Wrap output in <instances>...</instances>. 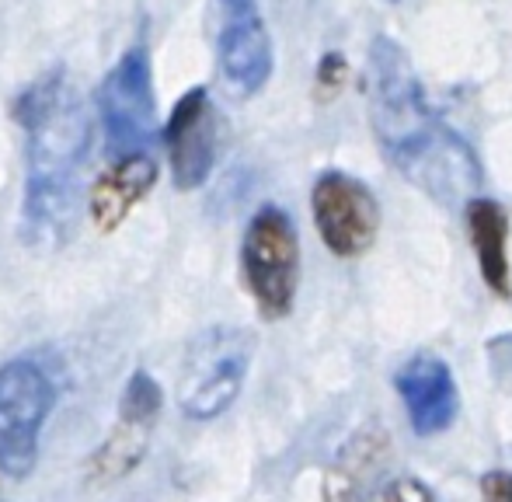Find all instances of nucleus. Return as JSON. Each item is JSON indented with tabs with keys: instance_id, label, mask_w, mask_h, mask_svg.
<instances>
[{
	"instance_id": "f257e3e1",
	"label": "nucleus",
	"mask_w": 512,
	"mask_h": 502,
	"mask_svg": "<svg viewBox=\"0 0 512 502\" xmlns=\"http://www.w3.org/2000/svg\"><path fill=\"white\" fill-rule=\"evenodd\" d=\"M366 105L384 157L429 192L436 203H471L481 185V161L471 143L432 109L408 49L377 35L366 60Z\"/></svg>"
},
{
	"instance_id": "f03ea898",
	"label": "nucleus",
	"mask_w": 512,
	"mask_h": 502,
	"mask_svg": "<svg viewBox=\"0 0 512 502\" xmlns=\"http://www.w3.org/2000/svg\"><path fill=\"white\" fill-rule=\"evenodd\" d=\"M14 123L25 129L28 231L56 241L74 224L81 196V168L91 143L88 105L67 70L56 67L21 88Z\"/></svg>"
},
{
	"instance_id": "7ed1b4c3",
	"label": "nucleus",
	"mask_w": 512,
	"mask_h": 502,
	"mask_svg": "<svg viewBox=\"0 0 512 502\" xmlns=\"http://www.w3.org/2000/svg\"><path fill=\"white\" fill-rule=\"evenodd\" d=\"M241 269L262 318L276 321L293 311L300 286V238L279 206H262L241 241Z\"/></svg>"
},
{
	"instance_id": "20e7f679",
	"label": "nucleus",
	"mask_w": 512,
	"mask_h": 502,
	"mask_svg": "<svg viewBox=\"0 0 512 502\" xmlns=\"http://www.w3.org/2000/svg\"><path fill=\"white\" fill-rule=\"evenodd\" d=\"M56 405V387L32 360L0 367V475L25 478L39 454V429Z\"/></svg>"
},
{
	"instance_id": "39448f33",
	"label": "nucleus",
	"mask_w": 512,
	"mask_h": 502,
	"mask_svg": "<svg viewBox=\"0 0 512 502\" xmlns=\"http://www.w3.org/2000/svg\"><path fill=\"white\" fill-rule=\"evenodd\" d=\"M98 119L115 157L140 154L154 140V77H150V56L143 49L122 53V60L105 74L98 88Z\"/></svg>"
},
{
	"instance_id": "423d86ee",
	"label": "nucleus",
	"mask_w": 512,
	"mask_h": 502,
	"mask_svg": "<svg viewBox=\"0 0 512 502\" xmlns=\"http://www.w3.org/2000/svg\"><path fill=\"white\" fill-rule=\"evenodd\" d=\"M310 213L331 255L359 258L380 231V203L366 182L345 171H324L310 189Z\"/></svg>"
},
{
	"instance_id": "0eeeda50",
	"label": "nucleus",
	"mask_w": 512,
	"mask_h": 502,
	"mask_svg": "<svg viewBox=\"0 0 512 502\" xmlns=\"http://www.w3.org/2000/svg\"><path fill=\"white\" fill-rule=\"evenodd\" d=\"M216 60L237 95H255L272 74V39L258 0H216Z\"/></svg>"
},
{
	"instance_id": "6e6552de",
	"label": "nucleus",
	"mask_w": 512,
	"mask_h": 502,
	"mask_svg": "<svg viewBox=\"0 0 512 502\" xmlns=\"http://www.w3.org/2000/svg\"><path fill=\"white\" fill-rule=\"evenodd\" d=\"M164 143H168L175 189L192 192L213 175L216 154H220V112L206 88H192L189 95L178 98L164 126Z\"/></svg>"
},
{
	"instance_id": "1a4fd4ad",
	"label": "nucleus",
	"mask_w": 512,
	"mask_h": 502,
	"mask_svg": "<svg viewBox=\"0 0 512 502\" xmlns=\"http://www.w3.org/2000/svg\"><path fill=\"white\" fill-rule=\"evenodd\" d=\"M192 374L196 384L185 387L182 412L192 419H216L227 412L248 374V335L230 332V339L223 335L203 339L192 356Z\"/></svg>"
},
{
	"instance_id": "9d476101",
	"label": "nucleus",
	"mask_w": 512,
	"mask_h": 502,
	"mask_svg": "<svg viewBox=\"0 0 512 502\" xmlns=\"http://www.w3.org/2000/svg\"><path fill=\"white\" fill-rule=\"evenodd\" d=\"M398 394L408 408L411 429L418 436H436L457 419V380H453L450 367L439 356H415L401 367V374L394 377Z\"/></svg>"
},
{
	"instance_id": "9b49d317",
	"label": "nucleus",
	"mask_w": 512,
	"mask_h": 502,
	"mask_svg": "<svg viewBox=\"0 0 512 502\" xmlns=\"http://www.w3.org/2000/svg\"><path fill=\"white\" fill-rule=\"evenodd\" d=\"M157 182V164L154 157L140 154H126V157H115V164L105 171L102 178L95 182L88 199V210L91 220L102 234H112L129 213L140 206V199L154 189Z\"/></svg>"
},
{
	"instance_id": "f8f14e48",
	"label": "nucleus",
	"mask_w": 512,
	"mask_h": 502,
	"mask_svg": "<svg viewBox=\"0 0 512 502\" xmlns=\"http://www.w3.org/2000/svg\"><path fill=\"white\" fill-rule=\"evenodd\" d=\"M467 234H471L478 269L499 297H509V217L495 199L474 196L467 203Z\"/></svg>"
},
{
	"instance_id": "ddd939ff",
	"label": "nucleus",
	"mask_w": 512,
	"mask_h": 502,
	"mask_svg": "<svg viewBox=\"0 0 512 502\" xmlns=\"http://www.w3.org/2000/svg\"><path fill=\"white\" fill-rule=\"evenodd\" d=\"M154 426H140V422H126L119 419L115 433L102 443L95 457H91V478L95 482H115V478L129 475L136 464L147 454V436Z\"/></svg>"
},
{
	"instance_id": "4468645a",
	"label": "nucleus",
	"mask_w": 512,
	"mask_h": 502,
	"mask_svg": "<svg viewBox=\"0 0 512 502\" xmlns=\"http://www.w3.org/2000/svg\"><path fill=\"white\" fill-rule=\"evenodd\" d=\"M161 387L154 384V377L147 370H136L129 377L126 391H122V401H119V419L126 422H140V426H154V419L161 415Z\"/></svg>"
},
{
	"instance_id": "2eb2a0df",
	"label": "nucleus",
	"mask_w": 512,
	"mask_h": 502,
	"mask_svg": "<svg viewBox=\"0 0 512 502\" xmlns=\"http://www.w3.org/2000/svg\"><path fill=\"white\" fill-rule=\"evenodd\" d=\"M370 502H436V496L415 475H398V478H387Z\"/></svg>"
},
{
	"instance_id": "dca6fc26",
	"label": "nucleus",
	"mask_w": 512,
	"mask_h": 502,
	"mask_svg": "<svg viewBox=\"0 0 512 502\" xmlns=\"http://www.w3.org/2000/svg\"><path fill=\"white\" fill-rule=\"evenodd\" d=\"M488 363H492L495 384L512 394V335H499L495 342H488Z\"/></svg>"
},
{
	"instance_id": "f3484780",
	"label": "nucleus",
	"mask_w": 512,
	"mask_h": 502,
	"mask_svg": "<svg viewBox=\"0 0 512 502\" xmlns=\"http://www.w3.org/2000/svg\"><path fill=\"white\" fill-rule=\"evenodd\" d=\"M481 502H512L509 471H488V475H481Z\"/></svg>"
},
{
	"instance_id": "a211bd4d",
	"label": "nucleus",
	"mask_w": 512,
	"mask_h": 502,
	"mask_svg": "<svg viewBox=\"0 0 512 502\" xmlns=\"http://www.w3.org/2000/svg\"><path fill=\"white\" fill-rule=\"evenodd\" d=\"M342 81H345V56L328 53L321 63H317V84L328 88V91H338L342 88Z\"/></svg>"
},
{
	"instance_id": "6ab92c4d",
	"label": "nucleus",
	"mask_w": 512,
	"mask_h": 502,
	"mask_svg": "<svg viewBox=\"0 0 512 502\" xmlns=\"http://www.w3.org/2000/svg\"><path fill=\"white\" fill-rule=\"evenodd\" d=\"M387 4H398V0H387Z\"/></svg>"
}]
</instances>
